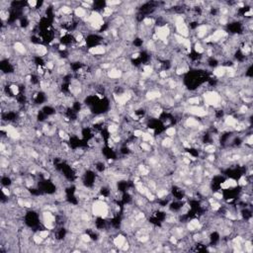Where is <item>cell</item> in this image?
Wrapping results in <instances>:
<instances>
[{"label": "cell", "instance_id": "1", "mask_svg": "<svg viewBox=\"0 0 253 253\" xmlns=\"http://www.w3.org/2000/svg\"><path fill=\"white\" fill-rule=\"evenodd\" d=\"M106 52H107L106 48H105V46H103V45L94 46V47L90 48L89 50H88V53H89L91 55H95V57H97V55H103Z\"/></svg>", "mask_w": 253, "mask_h": 253}, {"label": "cell", "instance_id": "2", "mask_svg": "<svg viewBox=\"0 0 253 253\" xmlns=\"http://www.w3.org/2000/svg\"><path fill=\"white\" fill-rule=\"evenodd\" d=\"M127 242V238L125 235L123 234H119L116 237L113 238V244L115 245L116 247H118L119 249H122V247L124 246V244Z\"/></svg>", "mask_w": 253, "mask_h": 253}, {"label": "cell", "instance_id": "3", "mask_svg": "<svg viewBox=\"0 0 253 253\" xmlns=\"http://www.w3.org/2000/svg\"><path fill=\"white\" fill-rule=\"evenodd\" d=\"M213 74L215 76V77H219V78L224 77V76L226 75V67L222 66V65L215 67L213 70Z\"/></svg>", "mask_w": 253, "mask_h": 253}, {"label": "cell", "instance_id": "4", "mask_svg": "<svg viewBox=\"0 0 253 253\" xmlns=\"http://www.w3.org/2000/svg\"><path fill=\"white\" fill-rule=\"evenodd\" d=\"M194 50H195V52H196L197 53H198V55H201V53H205V48H204V46L202 45V43L201 42H196V43H195V46H194Z\"/></svg>", "mask_w": 253, "mask_h": 253}, {"label": "cell", "instance_id": "5", "mask_svg": "<svg viewBox=\"0 0 253 253\" xmlns=\"http://www.w3.org/2000/svg\"><path fill=\"white\" fill-rule=\"evenodd\" d=\"M165 134L166 136H169V138H173L177 134V129L175 127H169L168 129H166L165 131Z\"/></svg>", "mask_w": 253, "mask_h": 253}, {"label": "cell", "instance_id": "6", "mask_svg": "<svg viewBox=\"0 0 253 253\" xmlns=\"http://www.w3.org/2000/svg\"><path fill=\"white\" fill-rule=\"evenodd\" d=\"M213 197L215 200H222V199H224V195H222V193H220V192H215V193H213Z\"/></svg>", "mask_w": 253, "mask_h": 253}, {"label": "cell", "instance_id": "7", "mask_svg": "<svg viewBox=\"0 0 253 253\" xmlns=\"http://www.w3.org/2000/svg\"><path fill=\"white\" fill-rule=\"evenodd\" d=\"M106 4L108 5V7H111V8H113V6L120 5V4H122V2H121V1H107Z\"/></svg>", "mask_w": 253, "mask_h": 253}, {"label": "cell", "instance_id": "8", "mask_svg": "<svg viewBox=\"0 0 253 253\" xmlns=\"http://www.w3.org/2000/svg\"><path fill=\"white\" fill-rule=\"evenodd\" d=\"M28 5H29L30 8H36L37 5H38V2L35 1V0H32V1L28 2Z\"/></svg>", "mask_w": 253, "mask_h": 253}, {"label": "cell", "instance_id": "9", "mask_svg": "<svg viewBox=\"0 0 253 253\" xmlns=\"http://www.w3.org/2000/svg\"><path fill=\"white\" fill-rule=\"evenodd\" d=\"M2 191H3V194H4V196L5 197H7V198H8L9 196H10V191H9V189L8 188H5V187H3L2 188Z\"/></svg>", "mask_w": 253, "mask_h": 253}]
</instances>
